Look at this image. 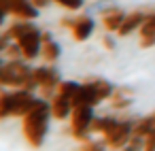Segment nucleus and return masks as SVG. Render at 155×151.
Wrapping results in <instances>:
<instances>
[{"label":"nucleus","mask_w":155,"mask_h":151,"mask_svg":"<svg viewBox=\"0 0 155 151\" xmlns=\"http://www.w3.org/2000/svg\"><path fill=\"white\" fill-rule=\"evenodd\" d=\"M32 2H34L38 9H45V7H49V2H51V0H32Z\"/></svg>","instance_id":"nucleus-24"},{"label":"nucleus","mask_w":155,"mask_h":151,"mask_svg":"<svg viewBox=\"0 0 155 151\" xmlns=\"http://www.w3.org/2000/svg\"><path fill=\"white\" fill-rule=\"evenodd\" d=\"M100 13H102V15H100V17H102V26H104L108 32H119L123 19H125V15H127V13H123L121 9H117V7L102 9Z\"/></svg>","instance_id":"nucleus-11"},{"label":"nucleus","mask_w":155,"mask_h":151,"mask_svg":"<svg viewBox=\"0 0 155 151\" xmlns=\"http://www.w3.org/2000/svg\"><path fill=\"white\" fill-rule=\"evenodd\" d=\"M36 98L32 96L30 89L19 87L17 92H13V109H11V117H24L32 106H34Z\"/></svg>","instance_id":"nucleus-9"},{"label":"nucleus","mask_w":155,"mask_h":151,"mask_svg":"<svg viewBox=\"0 0 155 151\" xmlns=\"http://www.w3.org/2000/svg\"><path fill=\"white\" fill-rule=\"evenodd\" d=\"M119 123V119L117 117H113V115H106V117H98V119H94V126H91V130L94 132H98V134H108L115 126Z\"/></svg>","instance_id":"nucleus-17"},{"label":"nucleus","mask_w":155,"mask_h":151,"mask_svg":"<svg viewBox=\"0 0 155 151\" xmlns=\"http://www.w3.org/2000/svg\"><path fill=\"white\" fill-rule=\"evenodd\" d=\"M149 15H151V13H149V11H144V9H140V11H134V13H127L117 34H121V36H127V34H132L134 30H140V28H142V24L149 19Z\"/></svg>","instance_id":"nucleus-10"},{"label":"nucleus","mask_w":155,"mask_h":151,"mask_svg":"<svg viewBox=\"0 0 155 151\" xmlns=\"http://www.w3.org/2000/svg\"><path fill=\"white\" fill-rule=\"evenodd\" d=\"M36 26L32 24V22H28V19H21V22H15L9 30H7V39H13V41H19L24 34H28L30 30H34Z\"/></svg>","instance_id":"nucleus-16"},{"label":"nucleus","mask_w":155,"mask_h":151,"mask_svg":"<svg viewBox=\"0 0 155 151\" xmlns=\"http://www.w3.org/2000/svg\"><path fill=\"white\" fill-rule=\"evenodd\" d=\"M153 130H155V113H151V115L140 117L138 121H134V134H136V136L147 138Z\"/></svg>","instance_id":"nucleus-15"},{"label":"nucleus","mask_w":155,"mask_h":151,"mask_svg":"<svg viewBox=\"0 0 155 151\" xmlns=\"http://www.w3.org/2000/svg\"><path fill=\"white\" fill-rule=\"evenodd\" d=\"M140 45L142 47H151L155 45V13L149 15V19L142 24L140 28Z\"/></svg>","instance_id":"nucleus-14"},{"label":"nucleus","mask_w":155,"mask_h":151,"mask_svg":"<svg viewBox=\"0 0 155 151\" xmlns=\"http://www.w3.org/2000/svg\"><path fill=\"white\" fill-rule=\"evenodd\" d=\"M7 15H9V13H7V11H5L2 7H0V26H2V24H5V19H7Z\"/></svg>","instance_id":"nucleus-25"},{"label":"nucleus","mask_w":155,"mask_h":151,"mask_svg":"<svg viewBox=\"0 0 155 151\" xmlns=\"http://www.w3.org/2000/svg\"><path fill=\"white\" fill-rule=\"evenodd\" d=\"M104 145H106V143H94V140H85V143L81 145V149H79V151H104Z\"/></svg>","instance_id":"nucleus-22"},{"label":"nucleus","mask_w":155,"mask_h":151,"mask_svg":"<svg viewBox=\"0 0 155 151\" xmlns=\"http://www.w3.org/2000/svg\"><path fill=\"white\" fill-rule=\"evenodd\" d=\"M62 55V47L58 41H53V36L49 32H43V58L47 60V64L55 62Z\"/></svg>","instance_id":"nucleus-13"},{"label":"nucleus","mask_w":155,"mask_h":151,"mask_svg":"<svg viewBox=\"0 0 155 151\" xmlns=\"http://www.w3.org/2000/svg\"><path fill=\"white\" fill-rule=\"evenodd\" d=\"M32 77H34L36 85L41 87V92L45 96H51L58 89V85L62 83L58 70L51 68V66H36V68H32Z\"/></svg>","instance_id":"nucleus-5"},{"label":"nucleus","mask_w":155,"mask_h":151,"mask_svg":"<svg viewBox=\"0 0 155 151\" xmlns=\"http://www.w3.org/2000/svg\"><path fill=\"white\" fill-rule=\"evenodd\" d=\"M0 66H2V62H0Z\"/></svg>","instance_id":"nucleus-26"},{"label":"nucleus","mask_w":155,"mask_h":151,"mask_svg":"<svg viewBox=\"0 0 155 151\" xmlns=\"http://www.w3.org/2000/svg\"><path fill=\"white\" fill-rule=\"evenodd\" d=\"M100 102H102V98H100V94H98V89H96V85H94L91 79H89L87 83H83V85L77 89L74 98H72V104H74V106H85V104L96 106V104H100Z\"/></svg>","instance_id":"nucleus-8"},{"label":"nucleus","mask_w":155,"mask_h":151,"mask_svg":"<svg viewBox=\"0 0 155 151\" xmlns=\"http://www.w3.org/2000/svg\"><path fill=\"white\" fill-rule=\"evenodd\" d=\"M62 26H66L72 32V36L77 41H81V43L87 41L96 30V22H94L91 15H79L74 19H62Z\"/></svg>","instance_id":"nucleus-6"},{"label":"nucleus","mask_w":155,"mask_h":151,"mask_svg":"<svg viewBox=\"0 0 155 151\" xmlns=\"http://www.w3.org/2000/svg\"><path fill=\"white\" fill-rule=\"evenodd\" d=\"M49 115H51V104L45 102L43 98H36L34 106L24 115V136L34 149L43 147L45 143L49 130Z\"/></svg>","instance_id":"nucleus-1"},{"label":"nucleus","mask_w":155,"mask_h":151,"mask_svg":"<svg viewBox=\"0 0 155 151\" xmlns=\"http://www.w3.org/2000/svg\"><path fill=\"white\" fill-rule=\"evenodd\" d=\"M121 151H144V138L134 134V136L130 138V143H127Z\"/></svg>","instance_id":"nucleus-20"},{"label":"nucleus","mask_w":155,"mask_h":151,"mask_svg":"<svg viewBox=\"0 0 155 151\" xmlns=\"http://www.w3.org/2000/svg\"><path fill=\"white\" fill-rule=\"evenodd\" d=\"M91 126H94V106H89V104L74 106L72 115H70V132H72V136L79 138V140H87Z\"/></svg>","instance_id":"nucleus-3"},{"label":"nucleus","mask_w":155,"mask_h":151,"mask_svg":"<svg viewBox=\"0 0 155 151\" xmlns=\"http://www.w3.org/2000/svg\"><path fill=\"white\" fill-rule=\"evenodd\" d=\"M0 85L11 87H24V89H36V81L32 77V68L24 64L21 60H9L0 66Z\"/></svg>","instance_id":"nucleus-2"},{"label":"nucleus","mask_w":155,"mask_h":151,"mask_svg":"<svg viewBox=\"0 0 155 151\" xmlns=\"http://www.w3.org/2000/svg\"><path fill=\"white\" fill-rule=\"evenodd\" d=\"M79 87H81V85H79L77 81H62V83L58 85L55 94L66 96V98H74V94H77V89H79Z\"/></svg>","instance_id":"nucleus-19"},{"label":"nucleus","mask_w":155,"mask_h":151,"mask_svg":"<svg viewBox=\"0 0 155 151\" xmlns=\"http://www.w3.org/2000/svg\"><path fill=\"white\" fill-rule=\"evenodd\" d=\"M11 109H13V92H0V119L11 117Z\"/></svg>","instance_id":"nucleus-18"},{"label":"nucleus","mask_w":155,"mask_h":151,"mask_svg":"<svg viewBox=\"0 0 155 151\" xmlns=\"http://www.w3.org/2000/svg\"><path fill=\"white\" fill-rule=\"evenodd\" d=\"M102 43H104V47H106V49H115V41H113V36H110V34H106V36L102 39Z\"/></svg>","instance_id":"nucleus-23"},{"label":"nucleus","mask_w":155,"mask_h":151,"mask_svg":"<svg viewBox=\"0 0 155 151\" xmlns=\"http://www.w3.org/2000/svg\"><path fill=\"white\" fill-rule=\"evenodd\" d=\"M132 136H134V121L132 119H119V123L108 134H104V143L113 149H123Z\"/></svg>","instance_id":"nucleus-4"},{"label":"nucleus","mask_w":155,"mask_h":151,"mask_svg":"<svg viewBox=\"0 0 155 151\" xmlns=\"http://www.w3.org/2000/svg\"><path fill=\"white\" fill-rule=\"evenodd\" d=\"M72 109H74L72 98H66V96H60V94H55V96L51 98V115H53L55 119H66V117H70V115H72Z\"/></svg>","instance_id":"nucleus-12"},{"label":"nucleus","mask_w":155,"mask_h":151,"mask_svg":"<svg viewBox=\"0 0 155 151\" xmlns=\"http://www.w3.org/2000/svg\"><path fill=\"white\" fill-rule=\"evenodd\" d=\"M53 2H58L60 7H64L68 11H81L85 7V0H53Z\"/></svg>","instance_id":"nucleus-21"},{"label":"nucleus","mask_w":155,"mask_h":151,"mask_svg":"<svg viewBox=\"0 0 155 151\" xmlns=\"http://www.w3.org/2000/svg\"><path fill=\"white\" fill-rule=\"evenodd\" d=\"M17 43H19L21 53H24L26 60H34V58H38V55L43 53V32H41V28L30 30V32L24 34Z\"/></svg>","instance_id":"nucleus-7"}]
</instances>
